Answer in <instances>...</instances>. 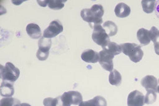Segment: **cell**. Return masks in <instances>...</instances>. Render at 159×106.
Masks as SVG:
<instances>
[{
	"label": "cell",
	"mask_w": 159,
	"mask_h": 106,
	"mask_svg": "<svg viewBox=\"0 0 159 106\" xmlns=\"http://www.w3.org/2000/svg\"><path fill=\"white\" fill-rule=\"evenodd\" d=\"M104 13V8L102 5L94 4L90 8L83 9L81 11L80 15L83 20L89 23L90 26L93 28L95 25L102 24V17Z\"/></svg>",
	"instance_id": "6da1fadb"
},
{
	"label": "cell",
	"mask_w": 159,
	"mask_h": 106,
	"mask_svg": "<svg viewBox=\"0 0 159 106\" xmlns=\"http://www.w3.org/2000/svg\"><path fill=\"white\" fill-rule=\"evenodd\" d=\"M120 45L122 52L126 56L129 57L131 62H138L142 60L144 53L139 45L130 43Z\"/></svg>",
	"instance_id": "7a4b0ae2"
},
{
	"label": "cell",
	"mask_w": 159,
	"mask_h": 106,
	"mask_svg": "<svg viewBox=\"0 0 159 106\" xmlns=\"http://www.w3.org/2000/svg\"><path fill=\"white\" fill-rule=\"evenodd\" d=\"M20 75V70L10 62H7L6 66H1V78L3 81H7L14 83Z\"/></svg>",
	"instance_id": "3957f363"
},
{
	"label": "cell",
	"mask_w": 159,
	"mask_h": 106,
	"mask_svg": "<svg viewBox=\"0 0 159 106\" xmlns=\"http://www.w3.org/2000/svg\"><path fill=\"white\" fill-rule=\"evenodd\" d=\"M92 39L97 44L104 48L111 42L110 37L101 25H95L93 27Z\"/></svg>",
	"instance_id": "277c9868"
},
{
	"label": "cell",
	"mask_w": 159,
	"mask_h": 106,
	"mask_svg": "<svg viewBox=\"0 0 159 106\" xmlns=\"http://www.w3.org/2000/svg\"><path fill=\"white\" fill-rule=\"evenodd\" d=\"M61 97L64 106H71V104L79 105L83 101L81 94L77 91L65 92Z\"/></svg>",
	"instance_id": "5b68a950"
},
{
	"label": "cell",
	"mask_w": 159,
	"mask_h": 106,
	"mask_svg": "<svg viewBox=\"0 0 159 106\" xmlns=\"http://www.w3.org/2000/svg\"><path fill=\"white\" fill-rule=\"evenodd\" d=\"M98 62L101 66L106 70L111 72L113 70L114 64L113 59L114 57L113 54L109 53L104 49L100 51L99 53Z\"/></svg>",
	"instance_id": "8992f818"
},
{
	"label": "cell",
	"mask_w": 159,
	"mask_h": 106,
	"mask_svg": "<svg viewBox=\"0 0 159 106\" xmlns=\"http://www.w3.org/2000/svg\"><path fill=\"white\" fill-rule=\"evenodd\" d=\"M63 31L62 23L59 20H56L50 22L49 26L45 29L43 33V37L47 39H51L56 37Z\"/></svg>",
	"instance_id": "52a82bcc"
},
{
	"label": "cell",
	"mask_w": 159,
	"mask_h": 106,
	"mask_svg": "<svg viewBox=\"0 0 159 106\" xmlns=\"http://www.w3.org/2000/svg\"><path fill=\"white\" fill-rule=\"evenodd\" d=\"M144 97L142 93L138 90L131 92L127 98L128 106H143L144 103Z\"/></svg>",
	"instance_id": "ba28073f"
},
{
	"label": "cell",
	"mask_w": 159,
	"mask_h": 106,
	"mask_svg": "<svg viewBox=\"0 0 159 106\" xmlns=\"http://www.w3.org/2000/svg\"><path fill=\"white\" fill-rule=\"evenodd\" d=\"M158 83L157 79L152 75H148L141 80V84L146 91L153 90L156 93H157Z\"/></svg>",
	"instance_id": "9c48e42d"
},
{
	"label": "cell",
	"mask_w": 159,
	"mask_h": 106,
	"mask_svg": "<svg viewBox=\"0 0 159 106\" xmlns=\"http://www.w3.org/2000/svg\"><path fill=\"white\" fill-rule=\"evenodd\" d=\"M81 58L84 62L88 63H96L98 62L99 54L96 51L91 50L87 49L84 51L81 55Z\"/></svg>",
	"instance_id": "30bf717a"
},
{
	"label": "cell",
	"mask_w": 159,
	"mask_h": 106,
	"mask_svg": "<svg viewBox=\"0 0 159 106\" xmlns=\"http://www.w3.org/2000/svg\"><path fill=\"white\" fill-rule=\"evenodd\" d=\"M0 91L1 96L6 97H11L14 94L13 83L7 81H3L1 84Z\"/></svg>",
	"instance_id": "8fae6325"
},
{
	"label": "cell",
	"mask_w": 159,
	"mask_h": 106,
	"mask_svg": "<svg viewBox=\"0 0 159 106\" xmlns=\"http://www.w3.org/2000/svg\"><path fill=\"white\" fill-rule=\"evenodd\" d=\"M114 12L116 16L119 18H125L130 14V7L125 3L121 2L116 6Z\"/></svg>",
	"instance_id": "7c38bea8"
},
{
	"label": "cell",
	"mask_w": 159,
	"mask_h": 106,
	"mask_svg": "<svg viewBox=\"0 0 159 106\" xmlns=\"http://www.w3.org/2000/svg\"><path fill=\"white\" fill-rule=\"evenodd\" d=\"M26 31L29 36L33 39H38L41 37L40 27L36 24L30 23L26 27Z\"/></svg>",
	"instance_id": "4fadbf2b"
},
{
	"label": "cell",
	"mask_w": 159,
	"mask_h": 106,
	"mask_svg": "<svg viewBox=\"0 0 159 106\" xmlns=\"http://www.w3.org/2000/svg\"><path fill=\"white\" fill-rule=\"evenodd\" d=\"M137 37L140 44L143 45H147L151 41L149 37V31L145 28H140L138 30Z\"/></svg>",
	"instance_id": "5bb4252c"
},
{
	"label": "cell",
	"mask_w": 159,
	"mask_h": 106,
	"mask_svg": "<svg viewBox=\"0 0 159 106\" xmlns=\"http://www.w3.org/2000/svg\"><path fill=\"white\" fill-rule=\"evenodd\" d=\"M39 50L45 53H50V50L51 47V40L47 39L43 36L40 38L39 41Z\"/></svg>",
	"instance_id": "9a60e30c"
},
{
	"label": "cell",
	"mask_w": 159,
	"mask_h": 106,
	"mask_svg": "<svg viewBox=\"0 0 159 106\" xmlns=\"http://www.w3.org/2000/svg\"><path fill=\"white\" fill-rule=\"evenodd\" d=\"M103 28L109 37H113L117 33L118 27L117 25L111 21H107L103 24Z\"/></svg>",
	"instance_id": "2e32d148"
},
{
	"label": "cell",
	"mask_w": 159,
	"mask_h": 106,
	"mask_svg": "<svg viewBox=\"0 0 159 106\" xmlns=\"http://www.w3.org/2000/svg\"><path fill=\"white\" fill-rule=\"evenodd\" d=\"M108 80L110 84L119 86L122 81V77L120 73L117 70H113L110 73Z\"/></svg>",
	"instance_id": "e0dca14e"
},
{
	"label": "cell",
	"mask_w": 159,
	"mask_h": 106,
	"mask_svg": "<svg viewBox=\"0 0 159 106\" xmlns=\"http://www.w3.org/2000/svg\"><path fill=\"white\" fill-rule=\"evenodd\" d=\"M142 6L144 12L148 14H151L155 9L156 1L154 0H143Z\"/></svg>",
	"instance_id": "ac0fdd59"
},
{
	"label": "cell",
	"mask_w": 159,
	"mask_h": 106,
	"mask_svg": "<svg viewBox=\"0 0 159 106\" xmlns=\"http://www.w3.org/2000/svg\"><path fill=\"white\" fill-rule=\"evenodd\" d=\"M103 49L107 51L109 53L113 54L114 56L120 54L122 51L120 45L117 44V43H116L114 42H110Z\"/></svg>",
	"instance_id": "d6986e66"
},
{
	"label": "cell",
	"mask_w": 159,
	"mask_h": 106,
	"mask_svg": "<svg viewBox=\"0 0 159 106\" xmlns=\"http://www.w3.org/2000/svg\"><path fill=\"white\" fill-rule=\"evenodd\" d=\"M66 1L62 0H48V7L54 10H58L62 9L64 7V2Z\"/></svg>",
	"instance_id": "ffe728a7"
},
{
	"label": "cell",
	"mask_w": 159,
	"mask_h": 106,
	"mask_svg": "<svg viewBox=\"0 0 159 106\" xmlns=\"http://www.w3.org/2000/svg\"><path fill=\"white\" fill-rule=\"evenodd\" d=\"M157 100V94L153 90H148L144 97V103L146 104H153Z\"/></svg>",
	"instance_id": "44dd1931"
},
{
	"label": "cell",
	"mask_w": 159,
	"mask_h": 106,
	"mask_svg": "<svg viewBox=\"0 0 159 106\" xmlns=\"http://www.w3.org/2000/svg\"><path fill=\"white\" fill-rule=\"evenodd\" d=\"M20 101L12 97H5L1 100L0 106H14Z\"/></svg>",
	"instance_id": "7402d4cb"
},
{
	"label": "cell",
	"mask_w": 159,
	"mask_h": 106,
	"mask_svg": "<svg viewBox=\"0 0 159 106\" xmlns=\"http://www.w3.org/2000/svg\"><path fill=\"white\" fill-rule=\"evenodd\" d=\"M149 37L154 44L156 43L159 39V30L158 29L154 26L152 27L149 31Z\"/></svg>",
	"instance_id": "603a6c76"
},
{
	"label": "cell",
	"mask_w": 159,
	"mask_h": 106,
	"mask_svg": "<svg viewBox=\"0 0 159 106\" xmlns=\"http://www.w3.org/2000/svg\"><path fill=\"white\" fill-rule=\"evenodd\" d=\"M43 104L44 106H57V97L55 99L51 97L46 98L43 101Z\"/></svg>",
	"instance_id": "cb8c5ba5"
},
{
	"label": "cell",
	"mask_w": 159,
	"mask_h": 106,
	"mask_svg": "<svg viewBox=\"0 0 159 106\" xmlns=\"http://www.w3.org/2000/svg\"><path fill=\"white\" fill-rule=\"evenodd\" d=\"M97 106H107L106 100L102 96H96L94 98Z\"/></svg>",
	"instance_id": "d4e9b609"
},
{
	"label": "cell",
	"mask_w": 159,
	"mask_h": 106,
	"mask_svg": "<svg viewBox=\"0 0 159 106\" xmlns=\"http://www.w3.org/2000/svg\"><path fill=\"white\" fill-rule=\"evenodd\" d=\"M49 54H50V53H45L41 52L40 51L38 50L37 52L36 56H37V58H38L40 61H45V60H46L48 58V56H49Z\"/></svg>",
	"instance_id": "484cf974"
},
{
	"label": "cell",
	"mask_w": 159,
	"mask_h": 106,
	"mask_svg": "<svg viewBox=\"0 0 159 106\" xmlns=\"http://www.w3.org/2000/svg\"><path fill=\"white\" fill-rule=\"evenodd\" d=\"M79 106H97L96 101L94 99L89 101H82L79 104Z\"/></svg>",
	"instance_id": "4316f807"
},
{
	"label": "cell",
	"mask_w": 159,
	"mask_h": 106,
	"mask_svg": "<svg viewBox=\"0 0 159 106\" xmlns=\"http://www.w3.org/2000/svg\"><path fill=\"white\" fill-rule=\"evenodd\" d=\"M154 48L155 53L159 56V41H157L154 44Z\"/></svg>",
	"instance_id": "83f0119b"
},
{
	"label": "cell",
	"mask_w": 159,
	"mask_h": 106,
	"mask_svg": "<svg viewBox=\"0 0 159 106\" xmlns=\"http://www.w3.org/2000/svg\"><path fill=\"white\" fill-rule=\"evenodd\" d=\"M39 4L40 6H42V7H46L47 5H48V0H44V1H37Z\"/></svg>",
	"instance_id": "f1b7e54d"
},
{
	"label": "cell",
	"mask_w": 159,
	"mask_h": 106,
	"mask_svg": "<svg viewBox=\"0 0 159 106\" xmlns=\"http://www.w3.org/2000/svg\"><path fill=\"white\" fill-rule=\"evenodd\" d=\"M21 106H31L30 104H29L28 103H22L21 104Z\"/></svg>",
	"instance_id": "f546056e"
},
{
	"label": "cell",
	"mask_w": 159,
	"mask_h": 106,
	"mask_svg": "<svg viewBox=\"0 0 159 106\" xmlns=\"http://www.w3.org/2000/svg\"><path fill=\"white\" fill-rule=\"evenodd\" d=\"M156 11H157V14H159V15H158V17H159V5H158L157 7V8H156Z\"/></svg>",
	"instance_id": "4dcf8cb0"
},
{
	"label": "cell",
	"mask_w": 159,
	"mask_h": 106,
	"mask_svg": "<svg viewBox=\"0 0 159 106\" xmlns=\"http://www.w3.org/2000/svg\"><path fill=\"white\" fill-rule=\"evenodd\" d=\"M21 106V103L20 102V103H17L16 104H15V106Z\"/></svg>",
	"instance_id": "1f68e13d"
},
{
	"label": "cell",
	"mask_w": 159,
	"mask_h": 106,
	"mask_svg": "<svg viewBox=\"0 0 159 106\" xmlns=\"http://www.w3.org/2000/svg\"><path fill=\"white\" fill-rule=\"evenodd\" d=\"M157 93H159V85H158V87H157Z\"/></svg>",
	"instance_id": "d6a6232c"
},
{
	"label": "cell",
	"mask_w": 159,
	"mask_h": 106,
	"mask_svg": "<svg viewBox=\"0 0 159 106\" xmlns=\"http://www.w3.org/2000/svg\"><path fill=\"white\" fill-rule=\"evenodd\" d=\"M158 41H159V40H158Z\"/></svg>",
	"instance_id": "836d02e7"
}]
</instances>
